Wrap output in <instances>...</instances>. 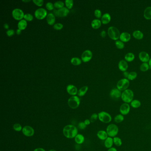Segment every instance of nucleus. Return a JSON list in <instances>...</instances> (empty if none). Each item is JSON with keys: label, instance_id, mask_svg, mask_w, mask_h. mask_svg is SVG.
<instances>
[{"label": "nucleus", "instance_id": "f257e3e1", "mask_svg": "<svg viewBox=\"0 0 151 151\" xmlns=\"http://www.w3.org/2000/svg\"><path fill=\"white\" fill-rule=\"evenodd\" d=\"M63 134L68 139L74 138L78 133L76 127L72 124H68L64 127L62 130Z\"/></svg>", "mask_w": 151, "mask_h": 151}, {"label": "nucleus", "instance_id": "f03ea898", "mask_svg": "<svg viewBox=\"0 0 151 151\" xmlns=\"http://www.w3.org/2000/svg\"><path fill=\"white\" fill-rule=\"evenodd\" d=\"M134 97V93L132 90L127 89L122 92L121 98L124 102L130 103L132 102Z\"/></svg>", "mask_w": 151, "mask_h": 151}, {"label": "nucleus", "instance_id": "7ed1b4c3", "mask_svg": "<svg viewBox=\"0 0 151 151\" xmlns=\"http://www.w3.org/2000/svg\"><path fill=\"white\" fill-rule=\"evenodd\" d=\"M106 132L109 137L114 138L118 134L119 132L118 126L115 124H110L107 127Z\"/></svg>", "mask_w": 151, "mask_h": 151}, {"label": "nucleus", "instance_id": "20e7f679", "mask_svg": "<svg viewBox=\"0 0 151 151\" xmlns=\"http://www.w3.org/2000/svg\"><path fill=\"white\" fill-rule=\"evenodd\" d=\"M108 34L109 37L114 40H118L120 38V32L116 27L111 26L108 28Z\"/></svg>", "mask_w": 151, "mask_h": 151}, {"label": "nucleus", "instance_id": "39448f33", "mask_svg": "<svg viewBox=\"0 0 151 151\" xmlns=\"http://www.w3.org/2000/svg\"><path fill=\"white\" fill-rule=\"evenodd\" d=\"M98 116L99 120L106 124L110 123L112 120L110 114L106 111H101L99 112Z\"/></svg>", "mask_w": 151, "mask_h": 151}, {"label": "nucleus", "instance_id": "423d86ee", "mask_svg": "<svg viewBox=\"0 0 151 151\" xmlns=\"http://www.w3.org/2000/svg\"><path fill=\"white\" fill-rule=\"evenodd\" d=\"M68 106L72 109H76L80 106V101L78 97L76 96H72L68 100Z\"/></svg>", "mask_w": 151, "mask_h": 151}, {"label": "nucleus", "instance_id": "0eeeda50", "mask_svg": "<svg viewBox=\"0 0 151 151\" xmlns=\"http://www.w3.org/2000/svg\"><path fill=\"white\" fill-rule=\"evenodd\" d=\"M130 85L129 80L127 78L120 80L116 84V87L120 91H124L127 89Z\"/></svg>", "mask_w": 151, "mask_h": 151}, {"label": "nucleus", "instance_id": "6e6552de", "mask_svg": "<svg viewBox=\"0 0 151 151\" xmlns=\"http://www.w3.org/2000/svg\"><path fill=\"white\" fill-rule=\"evenodd\" d=\"M22 132L24 135L26 136L31 137L34 135L35 131L32 127L29 126H26L23 128Z\"/></svg>", "mask_w": 151, "mask_h": 151}, {"label": "nucleus", "instance_id": "1a4fd4ad", "mask_svg": "<svg viewBox=\"0 0 151 151\" xmlns=\"http://www.w3.org/2000/svg\"><path fill=\"white\" fill-rule=\"evenodd\" d=\"M34 14L36 18L39 20L43 19L48 15L46 10L43 8H38L35 11Z\"/></svg>", "mask_w": 151, "mask_h": 151}, {"label": "nucleus", "instance_id": "9d476101", "mask_svg": "<svg viewBox=\"0 0 151 151\" xmlns=\"http://www.w3.org/2000/svg\"><path fill=\"white\" fill-rule=\"evenodd\" d=\"M24 14L23 11L20 8H15L12 11V16L16 20H22L24 18Z\"/></svg>", "mask_w": 151, "mask_h": 151}, {"label": "nucleus", "instance_id": "9b49d317", "mask_svg": "<svg viewBox=\"0 0 151 151\" xmlns=\"http://www.w3.org/2000/svg\"><path fill=\"white\" fill-rule=\"evenodd\" d=\"M122 94V93L121 91L118 88H114L111 90L110 95L111 98L114 100H116L121 98Z\"/></svg>", "mask_w": 151, "mask_h": 151}, {"label": "nucleus", "instance_id": "f8f14e48", "mask_svg": "<svg viewBox=\"0 0 151 151\" xmlns=\"http://www.w3.org/2000/svg\"><path fill=\"white\" fill-rule=\"evenodd\" d=\"M119 111L120 114L123 116L128 115L130 111V105L128 103H124L120 106Z\"/></svg>", "mask_w": 151, "mask_h": 151}, {"label": "nucleus", "instance_id": "ddd939ff", "mask_svg": "<svg viewBox=\"0 0 151 151\" xmlns=\"http://www.w3.org/2000/svg\"><path fill=\"white\" fill-rule=\"evenodd\" d=\"M69 12V10L68 8L63 7L60 9H58L57 10H55L54 14L57 16L64 17L66 16Z\"/></svg>", "mask_w": 151, "mask_h": 151}, {"label": "nucleus", "instance_id": "4468645a", "mask_svg": "<svg viewBox=\"0 0 151 151\" xmlns=\"http://www.w3.org/2000/svg\"><path fill=\"white\" fill-rule=\"evenodd\" d=\"M92 57V53L89 50H86L82 54V60L84 62H89Z\"/></svg>", "mask_w": 151, "mask_h": 151}, {"label": "nucleus", "instance_id": "2eb2a0df", "mask_svg": "<svg viewBox=\"0 0 151 151\" xmlns=\"http://www.w3.org/2000/svg\"><path fill=\"white\" fill-rule=\"evenodd\" d=\"M139 58L142 62H147L150 60L149 54L145 52H142L139 54Z\"/></svg>", "mask_w": 151, "mask_h": 151}, {"label": "nucleus", "instance_id": "dca6fc26", "mask_svg": "<svg viewBox=\"0 0 151 151\" xmlns=\"http://www.w3.org/2000/svg\"><path fill=\"white\" fill-rule=\"evenodd\" d=\"M66 91L69 94L72 96H75L78 92L77 88L72 85H69L66 87Z\"/></svg>", "mask_w": 151, "mask_h": 151}, {"label": "nucleus", "instance_id": "f3484780", "mask_svg": "<svg viewBox=\"0 0 151 151\" xmlns=\"http://www.w3.org/2000/svg\"><path fill=\"white\" fill-rule=\"evenodd\" d=\"M118 68L122 72H126L128 68V64L126 61L120 60L118 64Z\"/></svg>", "mask_w": 151, "mask_h": 151}, {"label": "nucleus", "instance_id": "a211bd4d", "mask_svg": "<svg viewBox=\"0 0 151 151\" xmlns=\"http://www.w3.org/2000/svg\"><path fill=\"white\" fill-rule=\"evenodd\" d=\"M131 39V36L130 33L126 32H124L120 34V41L123 42H128Z\"/></svg>", "mask_w": 151, "mask_h": 151}, {"label": "nucleus", "instance_id": "6ab92c4d", "mask_svg": "<svg viewBox=\"0 0 151 151\" xmlns=\"http://www.w3.org/2000/svg\"><path fill=\"white\" fill-rule=\"evenodd\" d=\"M97 136L102 140H105L108 137L107 132L104 130H100L97 133Z\"/></svg>", "mask_w": 151, "mask_h": 151}, {"label": "nucleus", "instance_id": "aec40b11", "mask_svg": "<svg viewBox=\"0 0 151 151\" xmlns=\"http://www.w3.org/2000/svg\"><path fill=\"white\" fill-rule=\"evenodd\" d=\"M111 20V16L110 14L106 13L103 15L102 17L101 22L104 24H106L109 23Z\"/></svg>", "mask_w": 151, "mask_h": 151}, {"label": "nucleus", "instance_id": "412c9836", "mask_svg": "<svg viewBox=\"0 0 151 151\" xmlns=\"http://www.w3.org/2000/svg\"><path fill=\"white\" fill-rule=\"evenodd\" d=\"M114 144V140L112 138L108 136L104 142V145L107 148H110L112 147Z\"/></svg>", "mask_w": 151, "mask_h": 151}, {"label": "nucleus", "instance_id": "4be33fe9", "mask_svg": "<svg viewBox=\"0 0 151 151\" xmlns=\"http://www.w3.org/2000/svg\"><path fill=\"white\" fill-rule=\"evenodd\" d=\"M46 22L49 25H53L54 23L56 18L53 14L50 13L46 16Z\"/></svg>", "mask_w": 151, "mask_h": 151}, {"label": "nucleus", "instance_id": "5701e85b", "mask_svg": "<svg viewBox=\"0 0 151 151\" xmlns=\"http://www.w3.org/2000/svg\"><path fill=\"white\" fill-rule=\"evenodd\" d=\"M74 140L78 144H81L85 141V138L81 134H78L74 138Z\"/></svg>", "mask_w": 151, "mask_h": 151}, {"label": "nucleus", "instance_id": "b1692460", "mask_svg": "<svg viewBox=\"0 0 151 151\" xmlns=\"http://www.w3.org/2000/svg\"><path fill=\"white\" fill-rule=\"evenodd\" d=\"M102 22L98 19H94L91 22V26L94 29H98L101 27Z\"/></svg>", "mask_w": 151, "mask_h": 151}, {"label": "nucleus", "instance_id": "393cba45", "mask_svg": "<svg viewBox=\"0 0 151 151\" xmlns=\"http://www.w3.org/2000/svg\"><path fill=\"white\" fill-rule=\"evenodd\" d=\"M144 16L148 20L151 19V7L146 8L144 12Z\"/></svg>", "mask_w": 151, "mask_h": 151}, {"label": "nucleus", "instance_id": "a878e982", "mask_svg": "<svg viewBox=\"0 0 151 151\" xmlns=\"http://www.w3.org/2000/svg\"><path fill=\"white\" fill-rule=\"evenodd\" d=\"M132 35L135 39L138 40H140L143 38V33L139 30H136L134 31L132 33Z\"/></svg>", "mask_w": 151, "mask_h": 151}, {"label": "nucleus", "instance_id": "bb28decb", "mask_svg": "<svg viewBox=\"0 0 151 151\" xmlns=\"http://www.w3.org/2000/svg\"><path fill=\"white\" fill-rule=\"evenodd\" d=\"M27 22L25 20H22L18 23V29H20L21 30H23L25 29L26 26H27Z\"/></svg>", "mask_w": 151, "mask_h": 151}, {"label": "nucleus", "instance_id": "cd10ccee", "mask_svg": "<svg viewBox=\"0 0 151 151\" xmlns=\"http://www.w3.org/2000/svg\"><path fill=\"white\" fill-rule=\"evenodd\" d=\"M88 89V87L87 86H84L82 87L78 92V95L80 97H82L85 94Z\"/></svg>", "mask_w": 151, "mask_h": 151}, {"label": "nucleus", "instance_id": "c85d7f7f", "mask_svg": "<svg viewBox=\"0 0 151 151\" xmlns=\"http://www.w3.org/2000/svg\"><path fill=\"white\" fill-rule=\"evenodd\" d=\"M124 58L126 61L128 62H132L135 58V56L132 53H128L124 56Z\"/></svg>", "mask_w": 151, "mask_h": 151}, {"label": "nucleus", "instance_id": "c756f323", "mask_svg": "<svg viewBox=\"0 0 151 151\" xmlns=\"http://www.w3.org/2000/svg\"><path fill=\"white\" fill-rule=\"evenodd\" d=\"M131 103V106L134 108H139L141 106V102L138 100H133Z\"/></svg>", "mask_w": 151, "mask_h": 151}, {"label": "nucleus", "instance_id": "7c9ffc66", "mask_svg": "<svg viewBox=\"0 0 151 151\" xmlns=\"http://www.w3.org/2000/svg\"><path fill=\"white\" fill-rule=\"evenodd\" d=\"M114 122L116 123H120L124 120V116L122 114L116 115L114 118Z\"/></svg>", "mask_w": 151, "mask_h": 151}, {"label": "nucleus", "instance_id": "2f4dec72", "mask_svg": "<svg viewBox=\"0 0 151 151\" xmlns=\"http://www.w3.org/2000/svg\"><path fill=\"white\" fill-rule=\"evenodd\" d=\"M114 140V144L116 146L118 147H120V146H122V140L120 138L117 136H115L113 138Z\"/></svg>", "mask_w": 151, "mask_h": 151}, {"label": "nucleus", "instance_id": "473e14b6", "mask_svg": "<svg viewBox=\"0 0 151 151\" xmlns=\"http://www.w3.org/2000/svg\"><path fill=\"white\" fill-rule=\"evenodd\" d=\"M149 64H148L147 62H143L140 66V70L142 72H147L149 68Z\"/></svg>", "mask_w": 151, "mask_h": 151}, {"label": "nucleus", "instance_id": "72a5a7b5", "mask_svg": "<svg viewBox=\"0 0 151 151\" xmlns=\"http://www.w3.org/2000/svg\"><path fill=\"white\" fill-rule=\"evenodd\" d=\"M70 62L72 64L74 65H79L81 63V60L78 58L74 57L72 58Z\"/></svg>", "mask_w": 151, "mask_h": 151}, {"label": "nucleus", "instance_id": "f704fd0d", "mask_svg": "<svg viewBox=\"0 0 151 151\" xmlns=\"http://www.w3.org/2000/svg\"><path fill=\"white\" fill-rule=\"evenodd\" d=\"M138 74L136 72H131L128 74V80H134L137 77Z\"/></svg>", "mask_w": 151, "mask_h": 151}, {"label": "nucleus", "instance_id": "c9c22d12", "mask_svg": "<svg viewBox=\"0 0 151 151\" xmlns=\"http://www.w3.org/2000/svg\"><path fill=\"white\" fill-rule=\"evenodd\" d=\"M14 130L16 132H20L22 130L23 128L22 125L19 123H16L13 126Z\"/></svg>", "mask_w": 151, "mask_h": 151}, {"label": "nucleus", "instance_id": "e433bc0d", "mask_svg": "<svg viewBox=\"0 0 151 151\" xmlns=\"http://www.w3.org/2000/svg\"><path fill=\"white\" fill-rule=\"evenodd\" d=\"M115 45L116 46V48L119 49H122L124 47V43L120 40H116L115 42Z\"/></svg>", "mask_w": 151, "mask_h": 151}, {"label": "nucleus", "instance_id": "4c0bfd02", "mask_svg": "<svg viewBox=\"0 0 151 151\" xmlns=\"http://www.w3.org/2000/svg\"><path fill=\"white\" fill-rule=\"evenodd\" d=\"M54 6L55 8L60 9L64 6V3L62 1H57L54 3Z\"/></svg>", "mask_w": 151, "mask_h": 151}, {"label": "nucleus", "instance_id": "58836bf2", "mask_svg": "<svg viewBox=\"0 0 151 151\" xmlns=\"http://www.w3.org/2000/svg\"><path fill=\"white\" fill-rule=\"evenodd\" d=\"M66 6L68 9L72 8L73 6V0H66L65 1Z\"/></svg>", "mask_w": 151, "mask_h": 151}, {"label": "nucleus", "instance_id": "ea45409f", "mask_svg": "<svg viewBox=\"0 0 151 151\" xmlns=\"http://www.w3.org/2000/svg\"><path fill=\"white\" fill-rule=\"evenodd\" d=\"M24 18L26 20L31 22L33 20V16L31 14H24Z\"/></svg>", "mask_w": 151, "mask_h": 151}, {"label": "nucleus", "instance_id": "a19ab883", "mask_svg": "<svg viewBox=\"0 0 151 151\" xmlns=\"http://www.w3.org/2000/svg\"><path fill=\"white\" fill-rule=\"evenodd\" d=\"M98 118V114L96 113H94L91 115L90 118V120L91 122H94L96 120H97Z\"/></svg>", "mask_w": 151, "mask_h": 151}, {"label": "nucleus", "instance_id": "79ce46f5", "mask_svg": "<svg viewBox=\"0 0 151 151\" xmlns=\"http://www.w3.org/2000/svg\"><path fill=\"white\" fill-rule=\"evenodd\" d=\"M63 25L61 23H57L54 24L53 26V28L56 30H61L63 28Z\"/></svg>", "mask_w": 151, "mask_h": 151}, {"label": "nucleus", "instance_id": "37998d69", "mask_svg": "<svg viewBox=\"0 0 151 151\" xmlns=\"http://www.w3.org/2000/svg\"><path fill=\"white\" fill-rule=\"evenodd\" d=\"M86 125L84 122H80L78 124V127L80 130H85L86 127Z\"/></svg>", "mask_w": 151, "mask_h": 151}, {"label": "nucleus", "instance_id": "c03bdc74", "mask_svg": "<svg viewBox=\"0 0 151 151\" xmlns=\"http://www.w3.org/2000/svg\"><path fill=\"white\" fill-rule=\"evenodd\" d=\"M94 16L98 18H100L102 16V12L99 10H96L94 12Z\"/></svg>", "mask_w": 151, "mask_h": 151}, {"label": "nucleus", "instance_id": "a18cd8bd", "mask_svg": "<svg viewBox=\"0 0 151 151\" xmlns=\"http://www.w3.org/2000/svg\"><path fill=\"white\" fill-rule=\"evenodd\" d=\"M33 2L37 6H41L44 3L43 0H33Z\"/></svg>", "mask_w": 151, "mask_h": 151}, {"label": "nucleus", "instance_id": "49530a36", "mask_svg": "<svg viewBox=\"0 0 151 151\" xmlns=\"http://www.w3.org/2000/svg\"><path fill=\"white\" fill-rule=\"evenodd\" d=\"M54 5L51 2H48L46 4V7L48 10H52L54 8Z\"/></svg>", "mask_w": 151, "mask_h": 151}, {"label": "nucleus", "instance_id": "de8ad7c7", "mask_svg": "<svg viewBox=\"0 0 151 151\" xmlns=\"http://www.w3.org/2000/svg\"><path fill=\"white\" fill-rule=\"evenodd\" d=\"M14 33L15 32L13 29H10L6 32V34L8 36H12L14 34Z\"/></svg>", "mask_w": 151, "mask_h": 151}, {"label": "nucleus", "instance_id": "09e8293b", "mask_svg": "<svg viewBox=\"0 0 151 151\" xmlns=\"http://www.w3.org/2000/svg\"><path fill=\"white\" fill-rule=\"evenodd\" d=\"M100 35H101V36H102V37H103V38H104V37H106V31H102V32H101V34H100Z\"/></svg>", "mask_w": 151, "mask_h": 151}, {"label": "nucleus", "instance_id": "8fccbe9b", "mask_svg": "<svg viewBox=\"0 0 151 151\" xmlns=\"http://www.w3.org/2000/svg\"><path fill=\"white\" fill-rule=\"evenodd\" d=\"M84 122L85 123V124L86 125V126H88V125H89L90 124V123H91V122H90V120L89 119H86L84 121Z\"/></svg>", "mask_w": 151, "mask_h": 151}, {"label": "nucleus", "instance_id": "3c124183", "mask_svg": "<svg viewBox=\"0 0 151 151\" xmlns=\"http://www.w3.org/2000/svg\"><path fill=\"white\" fill-rule=\"evenodd\" d=\"M33 151H46L43 148H36V149L34 150Z\"/></svg>", "mask_w": 151, "mask_h": 151}, {"label": "nucleus", "instance_id": "603ef678", "mask_svg": "<svg viewBox=\"0 0 151 151\" xmlns=\"http://www.w3.org/2000/svg\"><path fill=\"white\" fill-rule=\"evenodd\" d=\"M107 151H117V149L115 148L112 147L108 149Z\"/></svg>", "mask_w": 151, "mask_h": 151}, {"label": "nucleus", "instance_id": "864d4df0", "mask_svg": "<svg viewBox=\"0 0 151 151\" xmlns=\"http://www.w3.org/2000/svg\"><path fill=\"white\" fill-rule=\"evenodd\" d=\"M124 77L126 78H128V76L129 73H128V72H124Z\"/></svg>", "mask_w": 151, "mask_h": 151}, {"label": "nucleus", "instance_id": "5fc2aeb1", "mask_svg": "<svg viewBox=\"0 0 151 151\" xmlns=\"http://www.w3.org/2000/svg\"><path fill=\"white\" fill-rule=\"evenodd\" d=\"M21 32H22V30L19 29H17L16 31V33L18 35H20L21 34Z\"/></svg>", "mask_w": 151, "mask_h": 151}, {"label": "nucleus", "instance_id": "6e6d98bb", "mask_svg": "<svg viewBox=\"0 0 151 151\" xmlns=\"http://www.w3.org/2000/svg\"><path fill=\"white\" fill-rule=\"evenodd\" d=\"M4 27L6 29H8V28H9V26L8 25V24H4Z\"/></svg>", "mask_w": 151, "mask_h": 151}, {"label": "nucleus", "instance_id": "4d7b16f0", "mask_svg": "<svg viewBox=\"0 0 151 151\" xmlns=\"http://www.w3.org/2000/svg\"><path fill=\"white\" fill-rule=\"evenodd\" d=\"M149 65L150 68H151V58L150 59L149 61Z\"/></svg>", "mask_w": 151, "mask_h": 151}, {"label": "nucleus", "instance_id": "13d9d810", "mask_svg": "<svg viewBox=\"0 0 151 151\" xmlns=\"http://www.w3.org/2000/svg\"><path fill=\"white\" fill-rule=\"evenodd\" d=\"M30 1H31L30 0H22V2H30Z\"/></svg>", "mask_w": 151, "mask_h": 151}, {"label": "nucleus", "instance_id": "bf43d9fd", "mask_svg": "<svg viewBox=\"0 0 151 151\" xmlns=\"http://www.w3.org/2000/svg\"><path fill=\"white\" fill-rule=\"evenodd\" d=\"M48 151H56V150H54V149H51V150H49Z\"/></svg>", "mask_w": 151, "mask_h": 151}]
</instances>
